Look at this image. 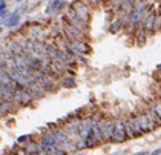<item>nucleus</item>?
<instances>
[{"label":"nucleus","mask_w":161,"mask_h":155,"mask_svg":"<svg viewBox=\"0 0 161 155\" xmlns=\"http://www.w3.org/2000/svg\"><path fill=\"white\" fill-rule=\"evenodd\" d=\"M100 135H101L103 141H109L112 138V131H114V121L109 120V118H100L97 123H95Z\"/></svg>","instance_id":"f257e3e1"},{"label":"nucleus","mask_w":161,"mask_h":155,"mask_svg":"<svg viewBox=\"0 0 161 155\" xmlns=\"http://www.w3.org/2000/svg\"><path fill=\"white\" fill-rule=\"evenodd\" d=\"M129 138L127 135V129L123 123V120H115L114 121V131H112V138L111 141H117V143H123Z\"/></svg>","instance_id":"f03ea898"},{"label":"nucleus","mask_w":161,"mask_h":155,"mask_svg":"<svg viewBox=\"0 0 161 155\" xmlns=\"http://www.w3.org/2000/svg\"><path fill=\"white\" fill-rule=\"evenodd\" d=\"M75 9H77V12H78V15H80V18H82V20H88L89 12H88V9H86L85 6H82V3H78V5L75 6Z\"/></svg>","instance_id":"7ed1b4c3"},{"label":"nucleus","mask_w":161,"mask_h":155,"mask_svg":"<svg viewBox=\"0 0 161 155\" xmlns=\"http://www.w3.org/2000/svg\"><path fill=\"white\" fill-rule=\"evenodd\" d=\"M149 106L152 108V111L158 115V117H161V101H153V103H150Z\"/></svg>","instance_id":"20e7f679"},{"label":"nucleus","mask_w":161,"mask_h":155,"mask_svg":"<svg viewBox=\"0 0 161 155\" xmlns=\"http://www.w3.org/2000/svg\"><path fill=\"white\" fill-rule=\"evenodd\" d=\"M17 22H18V15H17V14H14V15H12V18H11V20H9L8 23H6V26H14Z\"/></svg>","instance_id":"39448f33"},{"label":"nucleus","mask_w":161,"mask_h":155,"mask_svg":"<svg viewBox=\"0 0 161 155\" xmlns=\"http://www.w3.org/2000/svg\"><path fill=\"white\" fill-rule=\"evenodd\" d=\"M74 85H75V83H74L72 80H66V82H65V86H69V88H72Z\"/></svg>","instance_id":"423d86ee"},{"label":"nucleus","mask_w":161,"mask_h":155,"mask_svg":"<svg viewBox=\"0 0 161 155\" xmlns=\"http://www.w3.org/2000/svg\"><path fill=\"white\" fill-rule=\"evenodd\" d=\"M152 155H161V149H156L155 152H152Z\"/></svg>","instance_id":"0eeeda50"},{"label":"nucleus","mask_w":161,"mask_h":155,"mask_svg":"<svg viewBox=\"0 0 161 155\" xmlns=\"http://www.w3.org/2000/svg\"><path fill=\"white\" fill-rule=\"evenodd\" d=\"M8 155H17V153H15V150H14V152H9Z\"/></svg>","instance_id":"6e6552de"},{"label":"nucleus","mask_w":161,"mask_h":155,"mask_svg":"<svg viewBox=\"0 0 161 155\" xmlns=\"http://www.w3.org/2000/svg\"><path fill=\"white\" fill-rule=\"evenodd\" d=\"M137 155H146V153H144V152H141V153H137Z\"/></svg>","instance_id":"1a4fd4ad"}]
</instances>
